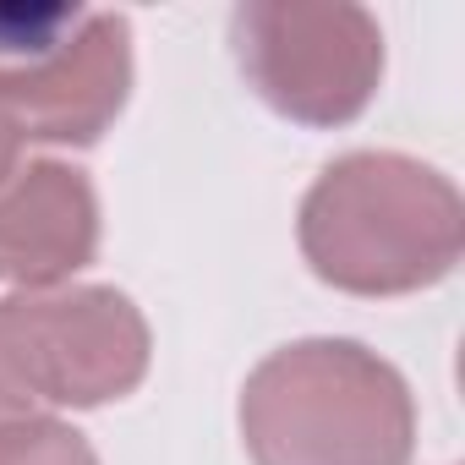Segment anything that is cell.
Wrapping results in <instances>:
<instances>
[{
  "label": "cell",
  "mask_w": 465,
  "mask_h": 465,
  "mask_svg": "<svg viewBox=\"0 0 465 465\" xmlns=\"http://www.w3.org/2000/svg\"><path fill=\"white\" fill-rule=\"evenodd\" d=\"M126 88V17L83 6H0V121L23 143H94L121 115Z\"/></svg>",
  "instance_id": "obj_3"
},
{
  "label": "cell",
  "mask_w": 465,
  "mask_h": 465,
  "mask_svg": "<svg viewBox=\"0 0 465 465\" xmlns=\"http://www.w3.org/2000/svg\"><path fill=\"white\" fill-rule=\"evenodd\" d=\"M28 416H34V394H28V383L17 372V356L6 345V329H0V432L17 427V421H28Z\"/></svg>",
  "instance_id": "obj_8"
},
{
  "label": "cell",
  "mask_w": 465,
  "mask_h": 465,
  "mask_svg": "<svg viewBox=\"0 0 465 465\" xmlns=\"http://www.w3.org/2000/svg\"><path fill=\"white\" fill-rule=\"evenodd\" d=\"M0 465H99L88 438L55 416H28L0 432Z\"/></svg>",
  "instance_id": "obj_7"
},
{
  "label": "cell",
  "mask_w": 465,
  "mask_h": 465,
  "mask_svg": "<svg viewBox=\"0 0 465 465\" xmlns=\"http://www.w3.org/2000/svg\"><path fill=\"white\" fill-rule=\"evenodd\" d=\"M99 247V203L83 170L28 164L0 181V285L55 291Z\"/></svg>",
  "instance_id": "obj_6"
},
{
  "label": "cell",
  "mask_w": 465,
  "mask_h": 465,
  "mask_svg": "<svg viewBox=\"0 0 465 465\" xmlns=\"http://www.w3.org/2000/svg\"><path fill=\"white\" fill-rule=\"evenodd\" d=\"M236 55L247 83L291 121H351L383 72V34L361 6L263 0L236 12Z\"/></svg>",
  "instance_id": "obj_4"
},
{
  "label": "cell",
  "mask_w": 465,
  "mask_h": 465,
  "mask_svg": "<svg viewBox=\"0 0 465 465\" xmlns=\"http://www.w3.org/2000/svg\"><path fill=\"white\" fill-rule=\"evenodd\" d=\"M17 153H23V137H17L6 121H0V181H6V175L17 170Z\"/></svg>",
  "instance_id": "obj_9"
},
{
  "label": "cell",
  "mask_w": 465,
  "mask_h": 465,
  "mask_svg": "<svg viewBox=\"0 0 465 465\" xmlns=\"http://www.w3.org/2000/svg\"><path fill=\"white\" fill-rule=\"evenodd\" d=\"M0 329L34 400L104 405L143 383L148 323L110 285H55L0 302Z\"/></svg>",
  "instance_id": "obj_5"
},
{
  "label": "cell",
  "mask_w": 465,
  "mask_h": 465,
  "mask_svg": "<svg viewBox=\"0 0 465 465\" xmlns=\"http://www.w3.org/2000/svg\"><path fill=\"white\" fill-rule=\"evenodd\" d=\"M242 432L258 465H411L416 405L367 345L302 340L247 378Z\"/></svg>",
  "instance_id": "obj_2"
},
{
  "label": "cell",
  "mask_w": 465,
  "mask_h": 465,
  "mask_svg": "<svg viewBox=\"0 0 465 465\" xmlns=\"http://www.w3.org/2000/svg\"><path fill=\"white\" fill-rule=\"evenodd\" d=\"M465 247L460 192L405 153H351L302 203V252L318 280L400 296L443 280Z\"/></svg>",
  "instance_id": "obj_1"
}]
</instances>
